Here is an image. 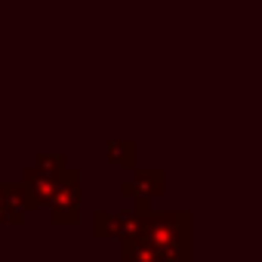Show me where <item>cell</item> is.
I'll return each mask as SVG.
<instances>
[{
    "mask_svg": "<svg viewBox=\"0 0 262 262\" xmlns=\"http://www.w3.org/2000/svg\"><path fill=\"white\" fill-rule=\"evenodd\" d=\"M0 204H4V198H0Z\"/></svg>",
    "mask_w": 262,
    "mask_h": 262,
    "instance_id": "obj_1",
    "label": "cell"
}]
</instances>
